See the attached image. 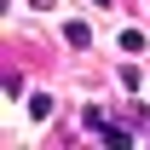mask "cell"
<instances>
[{
	"label": "cell",
	"instance_id": "3",
	"mask_svg": "<svg viewBox=\"0 0 150 150\" xmlns=\"http://www.w3.org/2000/svg\"><path fill=\"white\" fill-rule=\"evenodd\" d=\"M93 6H110V0H93Z\"/></svg>",
	"mask_w": 150,
	"mask_h": 150
},
{
	"label": "cell",
	"instance_id": "1",
	"mask_svg": "<svg viewBox=\"0 0 150 150\" xmlns=\"http://www.w3.org/2000/svg\"><path fill=\"white\" fill-rule=\"evenodd\" d=\"M64 40H69L75 52H87V46H93V23H81V18H75V23H64Z\"/></svg>",
	"mask_w": 150,
	"mask_h": 150
},
{
	"label": "cell",
	"instance_id": "2",
	"mask_svg": "<svg viewBox=\"0 0 150 150\" xmlns=\"http://www.w3.org/2000/svg\"><path fill=\"white\" fill-rule=\"evenodd\" d=\"M29 115L46 121V115H52V93H35V98H29Z\"/></svg>",
	"mask_w": 150,
	"mask_h": 150
}]
</instances>
